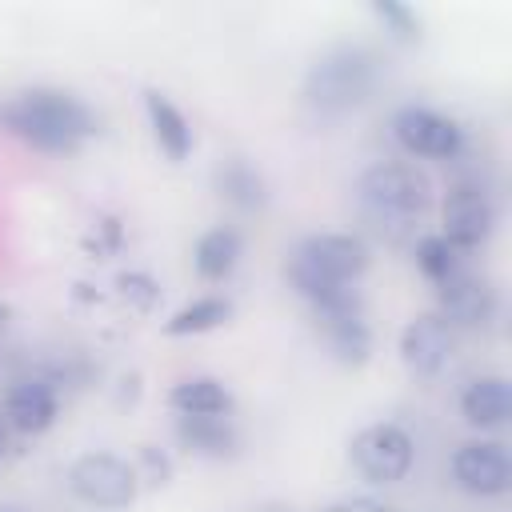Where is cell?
I'll list each match as a JSON object with an SVG mask.
<instances>
[{
  "label": "cell",
  "instance_id": "1",
  "mask_svg": "<svg viewBox=\"0 0 512 512\" xmlns=\"http://www.w3.org/2000/svg\"><path fill=\"white\" fill-rule=\"evenodd\" d=\"M0 128L40 152H76L96 132V116L64 88H28L0 100Z\"/></svg>",
  "mask_w": 512,
  "mask_h": 512
},
{
  "label": "cell",
  "instance_id": "2",
  "mask_svg": "<svg viewBox=\"0 0 512 512\" xmlns=\"http://www.w3.org/2000/svg\"><path fill=\"white\" fill-rule=\"evenodd\" d=\"M356 200H360V212L372 224V232H380L384 240H400L412 232V224L428 208V180L412 164L384 160L360 176Z\"/></svg>",
  "mask_w": 512,
  "mask_h": 512
},
{
  "label": "cell",
  "instance_id": "3",
  "mask_svg": "<svg viewBox=\"0 0 512 512\" xmlns=\"http://www.w3.org/2000/svg\"><path fill=\"white\" fill-rule=\"evenodd\" d=\"M376 84V60L372 52L356 48V44H340V48H328L304 76V100L324 112V116H340L356 104L368 100Z\"/></svg>",
  "mask_w": 512,
  "mask_h": 512
},
{
  "label": "cell",
  "instance_id": "4",
  "mask_svg": "<svg viewBox=\"0 0 512 512\" xmlns=\"http://www.w3.org/2000/svg\"><path fill=\"white\" fill-rule=\"evenodd\" d=\"M68 488L92 508H128L136 500V468L112 452H84L68 468Z\"/></svg>",
  "mask_w": 512,
  "mask_h": 512
},
{
  "label": "cell",
  "instance_id": "5",
  "mask_svg": "<svg viewBox=\"0 0 512 512\" xmlns=\"http://www.w3.org/2000/svg\"><path fill=\"white\" fill-rule=\"evenodd\" d=\"M348 456L368 484H396L412 468V436L400 424H368L352 436Z\"/></svg>",
  "mask_w": 512,
  "mask_h": 512
},
{
  "label": "cell",
  "instance_id": "6",
  "mask_svg": "<svg viewBox=\"0 0 512 512\" xmlns=\"http://www.w3.org/2000/svg\"><path fill=\"white\" fill-rule=\"evenodd\" d=\"M392 136L408 156H428V160H452L464 144V132L456 128V120L416 104L392 116Z\"/></svg>",
  "mask_w": 512,
  "mask_h": 512
},
{
  "label": "cell",
  "instance_id": "7",
  "mask_svg": "<svg viewBox=\"0 0 512 512\" xmlns=\"http://www.w3.org/2000/svg\"><path fill=\"white\" fill-rule=\"evenodd\" d=\"M452 480L472 496H500L512 484V460L496 440H468L452 452Z\"/></svg>",
  "mask_w": 512,
  "mask_h": 512
},
{
  "label": "cell",
  "instance_id": "8",
  "mask_svg": "<svg viewBox=\"0 0 512 512\" xmlns=\"http://www.w3.org/2000/svg\"><path fill=\"white\" fill-rule=\"evenodd\" d=\"M440 216H444V240L452 248H476V244H484L488 232H492V224H496V208H492V200H488V192L480 184H456V188H448Z\"/></svg>",
  "mask_w": 512,
  "mask_h": 512
},
{
  "label": "cell",
  "instance_id": "9",
  "mask_svg": "<svg viewBox=\"0 0 512 512\" xmlns=\"http://www.w3.org/2000/svg\"><path fill=\"white\" fill-rule=\"evenodd\" d=\"M452 352V332H448V320L440 316H416L404 324L400 332V360L412 376H436L444 368Z\"/></svg>",
  "mask_w": 512,
  "mask_h": 512
},
{
  "label": "cell",
  "instance_id": "10",
  "mask_svg": "<svg viewBox=\"0 0 512 512\" xmlns=\"http://www.w3.org/2000/svg\"><path fill=\"white\" fill-rule=\"evenodd\" d=\"M436 288H440V320L484 324L496 312V292L488 288V280H476V276H468L460 268L448 280H440Z\"/></svg>",
  "mask_w": 512,
  "mask_h": 512
},
{
  "label": "cell",
  "instance_id": "11",
  "mask_svg": "<svg viewBox=\"0 0 512 512\" xmlns=\"http://www.w3.org/2000/svg\"><path fill=\"white\" fill-rule=\"evenodd\" d=\"M4 420L24 432V436H36L44 428H52L56 420V392L44 384V380H20L4 392Z\"/></svg>",
  "mask_w": 512,
  "mask_h": 512
},
{
  "label": "cell",
  "instance_id": "12",
  "mask_svg": "<svg viewBox=\"0 0 512 512\" xmlns=\"http://www.w3.org/2000/svg\"><path fill=\"white\" fill-rule=\"evenodd\" d=\"M460 412L476 428H500V424H508V416H512V388H508V380L504 376H480V380H472L464 388V396H460Z\"/></svg>",
  "mask_w": 512,
  "mask_h": 512
},
{
  "label": "cell",
  "instance_id": "13",
  "mask_svg": "<svg viewBox=\"0 0 512 512\" xmlns=\"http://www.w3.org/2000/svg\"><path fill=\"white\" fill-rule=\"evenodd\" d=\"M144 108H148V124H152V136H156L160 152L168 160H184L192 152V128H188L184 112L160 92H144Z\"/></svg>",
  "mask_w": 512,
  "mask_h": 512
},
{
  "label": "cell",
  "instance_id": "14",
  "mask_svg": "<svg viewBox=\"0 0 512 512\" xmlns=\"http://www.w3.org/2000/svg\"><path fill=\"white\" fill-rule=\"evenodd\" d=\"M176 436L188 452H200V456H232L236 452V428L228 424V416H180Z\"/></svg>",
  "mask_w": 512,
  "mask_h": 512
},
{
  "label": "cell",
  "instance_id": "15",
  "mask_svg": "<svg viewBox=\"0 0 512 512\" xmlns=\"http://www.w3.org/2000/svg\"><path fill=\"white\" fill-rule=\"evenodd\" d=\"M168 404L180 416H224L232 408V392L212 376H196V380H180L168 392Z\"/></svg>",
  "mask_w": 512,
  "mask_h": 512
},
{
  "label": "cell",
  "instance_id": "16",
  "mask_svg": "<svg viewBox=\"0 0 512 512\" xmlns=\"http://www.w3.org/2000/svg\"><path fill=\"white\" fill-rule=\"evenodd\" d=\"M320 328H324V340L340 364H364L368 360L372 332H368L360 312L356 316H328V320H320Z\"/></svg>",
  "mask_w": 512,
  "mask_h": 512
},
{
  "label": "cell",
  "instance_id": "17",
  "mask_svg": "<svg viewBox=\"0 0 512 512\" xmlns=\"http://www.w3.org/2000/svg\"><path fill=\"white\" fill-rule=\"evenodd\" d=\"M240 260V236L232 228H212L196 240V272L204 280H224Z\"/></svg>",
  "mask_w": 512,
  "mask_h": 512
},
{
  "label": "cell",
  "instance_id": "18",
  "mask_svg": "<svg viewBox=\"0 0 512 512\" xmlns=\"http://www.w3.org/2000/svg\"><path fill=\"white\" fill-rule=\"evenodd\" d=\"M228 316H232V304H228L224 296H200V300L184 304V308L164 324V332H168V336H200V332L220 328Z\"/></svg>",
  "mask_w": 512,
  "mask_h": 512
},
{
  "label": "cell",
  "instance_id": "19",
  "mask_svg": "<svg viewBox=\"0 0 512 512\" xmlns=\"http://www.w3.org/2000/svg\"><path fill=\"white\" fill-rule=\"evenodd\" d=\"M216 188L224 200L240 204V208H260L264 204V180L252 164L244 160H228L220 172H216Z\"/></svg>",
  "mask_w": 512,
  "mask_h": 512
},
{
  "label": "cell",
  "instance_id": "20",
  "mask_svg": "<svg viewBox=\"0 0 512 512\" xmlns=\"http://www.w3.org/2000/svg\"><path fill=\"white\" fill-rule=\"evenodd\" d=\"M416 268H420L432 284H440V280H448V276L456 272V248H452L444 236H424V240L416 244Z\"/></svg>",
  "mask_w": 512,
  "mask_h": 512
},
{
  "label": "cell",
  "instance_id": "21",
  "mask_svg": "<svg viewBox=\"0 0 512 512\" xmlns=\"http://www.w3.org/2000/svg\"><path fill=\"white\" fill-rule=\"evenodd\" d=\"M372 12L392 28V36H400V40H412V36H420V20H416V12L412 8H404V4H396V0H376L372 4Z\"/></svg>",
  "mask_w": 512,
  "mask_h": 512
},
{
  "label": "cell",
  "instance_id": "22",
  "mask_svg": "<svg viewBox=\"0 0 512 512\" xmlns=\"http://www.w3.org/2000/svg\"><path fill=\"white\" fill-rule=\"evenodd\" d=\"M120 288H124V296H140L136 300L140 308H152V300H156V288L148 276H120Z\"/></svg>",
  "mask_w": 512,
  "mask_h": 512
},
{
  "label": "cell",
  "instance_id": "23",
  "mask_svg": "<svg viewBox=\"0 0 512 512\" xmlns=\"http://www.w3.org/2000/svg\"><path fill=\"white\" fill-rule=\"evenodd\" d=\"M324 512H392V508H388V504H380V500H372V496H348V500L328 504Z\"/></svg>",
  "mask_w": 512,
  "mask_h": 512
},
{
  "label": "cell",
  "instance_id": "24",
  "mask_svg": "<svg viewBox=\"0 0 512 512\" xmlns=\"http://www.w3.org/2000/svg\"><path fill=\"white\" fill-rule=\"evenodd\" d=\"M140 460H144V464H148V472L156 476L152 484H164V476H168V460H164V456H156V448H144V452H140Z\"/></svg>",
  "mask_w": 512,
  "mask_h": 512
},
{
  "label": "cell",
  "instance_id": "25",
  "mask_svg": "<svg viewBox=\"0 0 512 512\" xmlns=\"http://www.w3.org/2000/svg\"><path fill=\"white\" fill-rule=\"evenodd\" d=\"M4 448H8V432H4V420H0V456H4Z\"/></svg>",
  "mask_w": 512,
  "mask_h": 512
},
{
  "label": "cell",
  "instance_id": "26",
  "mask_svg": "<svg viewBox=\"0 0 512 512\" xmlns=\"http://www.w3.org/2000/svg\"><path fill=\"white\" fill-rule=\"evenodd\" d=\"M4 316H8V308H4V304H0V324H4Z\"/></svg>",
  "mask_w": 512,
  "mask_h": 512
}]
</instances>
